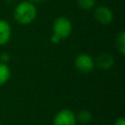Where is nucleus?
Returning a JSON list of instances; mask_svg holds the SVG:
<instances>
[{
  "label": "nucleus",
  "instance_id": "f257e3e1",
  "mask_svg": "<svg viewBox=\"0 0 125 125\" xmlns=\"http://www.w3.org/2000/svg\"><path fill=\"white\" fill-rule=\"evenodd\" d=\"M14 20L20 24H29L37 17V9L35 4L30 1H22L19 3L13 13Z\"/></svg>",
  "mask_w": 125,
  "mask_h": 125
},
{
  "label": "nucleus",
  "instance_id": "f03ea898",
  "mask_svg": "<svg viewBox=\"0 0 125 125\" xmlns=\"http://www.w3.org/2000/svg\"><path fill=\"white\" fill-rule=\"evenodd\" d=\"M72 31L71 21L66 17H59L53 22V34L61 39L67 38Z\"/></svg>",
  "mask_w": 125,
  "mask_h": 125
},
{
  "label": "nucleus",
  "instance_id": "7ed1b4c3",
  "mask_svg": "<svg viewBox=\"0 0 125 125\" xmlns=\"http://www.w3.org/2000/svg\"><path fill=\"white\" fill-rule=\"evenodd\" d=\"M74 66L82 73H89L95 68V61L88 54H79L74 60Z\"/></svg>",
  "mask_w": 125,
  "mask_h": 125
},
{
  "label": "nucleus",
  "instance_id": "20e7f679",
  "mask_svg": "<svg viewBox=\"0 0 125 125\" xmlns=\"http://www.w3.org/2000/svg\"><path fill=\"white\" fill-rule=\"evenodd\" d=\"M76 115L70 109L59 110L53 119V125H76Z\"/></svg>",
  "mask_w": 125,
  "mask_h": 125
},
{
  "label": "nucleus",
  "instance_id": "39448f33",
  "mask_svg": "<svg viewBox=\"0 0 125 125\" xmlns=\"http://www.w3.org/2000/svg\"><path fill=\"white\" fill-rule=\"evenodd\" d=\"M94 17L101 24H109L113 20V13L106 6H99L95 9Z\"/></svg>",
  "mask_w": 125,
  "mask_h": 125
},
{
  "label": "nucleus",
  "instance_id": "423d86ee",
  "mask_svg": "<svg viewBox=\"0 0 125 125\" xmlns=\"http://www.w3.org/2000/svg\"><path fill=\"white\" fill-rule=\"evenodd\" d=\"M114 64V58L107 53L100 54L95 60V66H98L101 69H109Z\"/></svg>",
  "mask_w": 125,
  "mask_h": 125
},
{
  "label": "nucleus",
  "instance_id": "0eeeda50",
  "mask_svg": "<svg viewBox=\"0 0 125 125\" xmlns=\"http://www.w3.org/2000/svg\"><path fill=\"white\" fill-rule=\"evenodd\" d=\"M12 35L11 25L5 20L0 19V46L6 45Z\"/></svg>",
  "mask_w": 125,
  "mask_h": 125
},
{
  "label": "nucleus",
  "instance_id": "6e6552de",
  "mask_svg": "<svg viewBox=\"0 0 125 125\" xmlns=\"http://www.w3.org/2000/svg\"><path fill=\"white\" fill-rule=\"evenodd\" d=\"M10 77H11V70L9 66L6 63L0 62V86L8 82Z\"/></svg>",
  "mask_w": 125,
  "mask_h": 125
},
{
  "label": "nucleus",
  "instance_id": "1a4fd4ad",
  "mask_svg": "<svg viewBox=\"0 0 125 125\" xmlns=\"http://www.w3.org/2000/svg\"><path fill=\"white\" fill-rule=\"evenodd\" d=\"M92 119H93V115H92L91 111H89L87 109L80 110L78 115L76 116V120H78V122L81 124H88L92 121Z\"/></svg>",
  "mask_w": 125,
  "mask_h": 125
},
{
  "label": "nucleus",
  "instance_id": "9d476101",
  "mask_svg": "<svg viewBox=\"0 0 125 125\" xmlns=\"http://www.w3.org/2000/svg\"><path fill=\"white\" fill-rule=\"evenodd\" d=\"M115 46L121 55L125 54V32L120 31L115 39Z\"/></svg>",
  "mask_w": 125,
  "mask_h": 125
},
{
  "label": "nucleus",
  "instance_id": "9b49d317",
  "mask_svg": "<svg viewBox=\"0 0 125 125\" xmlns=\"http://www.w3.org/2000/svg\"><path fill=\"white\" fill-rule=\"evenodd\" d=\"M77 5L83 10H91L96 5V0H76Z\"/></svg>",
  "mask_w": 125,
  "mask_h": 125
},
{
  "label": "nucleus",
  "instance_id": "f8f14e48",
  "mask_svg": "<svg viewBox=\"0 0 125 125\" xmlns=\"http://www.w3.org/2000/svg\"><path fill=\"white\" fill-rule=\"evenodd\" d=\"M0 59H1V62L6 63V62H9V60H10V55L7 54V53H3V54L0 55Z\"/></svg>",
  "mask_w": 125,
  "mask_h": 125
},
{
  "label": "nucleus",
  "instance_id": "ddd939ff",
  "mask_svg": "<svg viewBox=\"0 0 125 125\" xmlns=\"http://www.w3.org/2000/svg\"><path fill=\"white\" fill-rule=\"evenodd\" d=\"M50 40H51V42H52V43H54V44H57V43H59V42H60L62 39H61L60 37H58L57 35H55V34H52V36H51Z\"/></svg>",
  "mask_w": 125,
  "mask_h": 125
},
{
  "label": "nucleus",
  "instance_id": "4468645a",
  "mask_svg": "<svg viewBox=\"0 0 125 125\" xmlns=\"http://www.w3.org/2000/svg\"><path fill=\"white\" fill-rule=\"evenodd\" d=\"M113 125H125V118L124 117H120V118H117L114 122Z\"/></svg>",
  "mask_w": 125,
  "mask_h": 125
},
{
  "label": "nucleus",
  "instance_id": "2eb2a0df",
  "mask_svg": "<svg viewBox=\"0 0 125 125\" xmlns=\"http://www.w3.org/2000/svg\"><path fill=\"white\" fill-rule=\"evenodd\" d=\"M28 1H30V2L33 3V4H39V3L43 2L44 0H28Z\"/></svg>",
  "mask_w": 125,
  "mask_h": 125
},
{
  "label": "nucleus",
  "instance_id": "dca6fc26",
  "mask_svg": "<svg viewBox=\"0 0 125 125\" xmlns=\"http://www.w3.org/2000/svg\"><path fill=\"white\" fill-rule=\"evenodd\" d=\"M5 2H6V3H8V4H12V3L16 2V0H5Z\"/></svg>",
  "mask_w": 125,
  "mask_h": 125
}]
</instances>
